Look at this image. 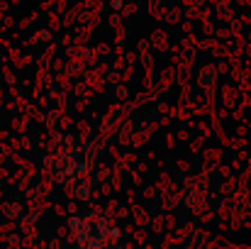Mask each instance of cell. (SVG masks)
<instances>
[{
  "label": "cell",
  "instance_id": "cell-1",
  "mask_svg": "<svg viewBox=\"0 0 251 249\" xmlns=\"http://www.w3.org/2000/svg\"><path fill=\"white\" fill-rule=\"evenodd\" d=\"M71 227L78 249H102L110 245V237L117 235V230L110 227L107 218H76Z\"/></svg>",
  "mask_w": 251,
  "mask_h": 249
},
{
  "label": "cell",
  "instance_id": "cell-2",
  "mask_svg": "<svg viewBox=\"0 0 251 249\" xmlns=\"http://www.w3.org/2000/svg\"><path fill=\"white\" fill-rule=\"evenodd\" d=\"M115 10H122V0H115Z\"/></svg>",
  "mask_w": 251,
  "mask_h": 249
},
{
  "label": "cell",
  "instance_id": "cell-3",
  "mask_svg": "<svg viewBox=\"0 0 251 249\" xmlns=\"http://www.w3.org/2000/svg\"><path fill=\"white\" fill-rule=\"evenodd\" d=\"M115 249H132V247H129V245H125V247H115Z\"/></svg>",
  "mask_w": 251,
  "mask_h": 249
}]
</instances>
